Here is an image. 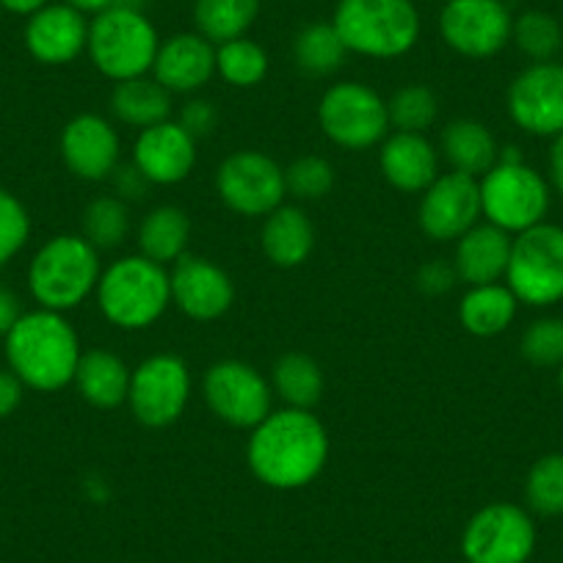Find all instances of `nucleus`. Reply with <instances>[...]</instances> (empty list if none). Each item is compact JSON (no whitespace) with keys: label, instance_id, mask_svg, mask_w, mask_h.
<instances>
[{"label":"nucleus","instance_id":"nucleus-27","mask_svg":"<svg viewBox=\"0 0 563 563\" xmlns=\"http://www.w3.org/2000/svg\"><path fill=\"white\" fill-rule=\"evenodd\" d=\"M517 310L519 301L508 285H475L459 301V323L473 338H497L511 327Z\"/></svg>","mask_w":563,"mask_h":563},{"label":"nucleus","instance_id":"nucleus-37","mask_svg":"<svg viewBox=\"0 0 563 563\" xmlns=\"http://www.w3.org/2000/svg\"><path fill=\"white\" fill-rule=\"evenodd\" d=\"M525 500L541 517L563 514V453H547L525 478Z\"/></svg>","mask_w":563,"mask_h":563},{"label":"nucleus","instance_id":"nucleus-25","mask_svg":"<svg viewBox=\"0 0 563 563\" xmlns=\"http://www.w3.org/2000/svg\"><path fill=\"white\" fill-rule=\"evenodd\" d=\"M130 376H133V371L124 365L122 356L108 349H91L80 356L73 384L86 404L108 411L128 404Z\"/></svg>","mask_w":563,"mask_h":563},{"label":"nucleus","instance_id":"nucleus-3","mask_svg":"<svg viewBox=\"0 0 563 563\" xmlns=\"http://www.w3.org/2000/svg\"><path fill=\"white\" fill-rule=\"evenodd\" d=\"M95 299L108 323L124 332H141L169 310L172 276L166 265L144 254H128L102 268Z\"/></svg>","mask_w":563,"mask_h":563},{"label":"nucleus","instance_id":"nucleus-31","mask_svg":"<svg viewBox=\"0 0 563 563\" xmlns=\"http://www.w3.org/2000/svg\"><path fill=\"white\" fill-rule=\"evenodd\" d=\"M260 18V0H197L194 3V23L197 34L213 45L241 40Z\"/></svg>","mask_w":563,"mask_h":563},{"label":"nucleus","instance_id":"nucleus-11","mask_svg":"<svg viewBox=\"0 0 563 563\" xmlns=\"http://www.w3.org/2000/svg\"><path fill=\"white\" fill-rule=\"evenodd\" d=\"M191 389V371L180 356L155 354L133 367L128 406L144 429H166L183 417Z\"/></svg>","mask_w":563,"mask_h":563},{"label":"nucleus","instance_id":"nucleus-19","mask_svg":"<svg viewBox=\"0 0 563 563\" xmlns=\"http://www.w3.org/2000/svg\"><path fill=\"white\" fill-rule=\"evenodd\" d=\"M133 166L150 186H177L197 166V139L175 119L139 130Z\"/></svg>","mask_w":563,"mask_h":563},{"label":"nucleus","instance_id":"nucleus-44","mask_svg":"<svg viewBox=\"0 0 563 563\" xmlns=\"http://www.w3.org/2000/svg\"><path fill=\"white\" fill-rule=\"evenodd\" d=\"M23 316V307L20 299L9 288H0V338H7L9 329L20 321Z\"/></svg>","mask_w":563,"mask_h":563},{"label":"nucleus","instance_id":"nucleus-40","mask_svg":"<svg viewBox=\"0 0 563 563\" xmlns=\"http://www.w3.org/2000/svg\"><path fill=\"white\" fill-rule=\"evenodd\" d=\"M31 238V216L12 191L0 188V265L18 257Z\"/></svg>","mask_w":563,"mask_h":563},{"label":"nucleus","instance_id":"nucleus-26","mask_svg":"<svg viewBox=\"0 0 563 563\" xmlns=\"http://www.w3.org/2000/svg\"><path fill=\"white\" fill-rule=\"evenodd\" d=\"M440 150L451 172L481 180L500 161V147L492 130L478 119H453L442 130Z\"/></svg>","mask_w":563,"mask_h":563},{"label":"nucleus","instance_id":"nucleus-22","mask_svg":"<svg viewBox=\"0 0 563 563\" xmlns=\"http://www.w3.org/2000/svg\"><path fill=\"white\" fill-rule=\"evenodd\" d=\"M216 75V45L202 34H175L161 42L153 78L172 95H194Z\"/></svg>","mask_w":563,"mask_h":563},{"label":"nucleus","instance_id":"nucleus-12","mask_svg":"<svg viewBox=\"0 0 563 563\" xmlns=\"http://www.w3.org/2000/svg\"><path fill=\"white\" fill-rule=\"evenodd\" d=\"M216 191L232 213L246 219H265L288 197L285 169L257 150H238L227 155L216 172Z\"/></svg>","mask_w":563,"mask_h":563},{"label":"nucleus","instance_id":"nucleus-29","mask_svg":"<svg viewBox=\"0 0 563 563\" xmlns=\"http://www.w3.org/2000/svg\"><path fill=\"white\" fill-rule=\"evenodd\" d=\"M111 111L128 128L147 130L172 119V91H166L153 75L122 80L111 91Z\"/></svg>","mask_w":563,"mask_h":563},{"label":"nucleus","instance_id":"nucleus-34","mask_svg":"<svg viewBox=\"0 0 563 563\" xmlns=\"http://www.w3.org/2000/svg\"><path fill=\"white\" fill-rule=\"evenodd\" d=\"M268 53L249 36L216 45V73L235 89H254L268 75Z\"/></svg>","mask_w":563,"mask_h":563},{"label":"nucleus","instance_id":"nucleus-7","mask_svg":"<svg viewBox=\"0 0 563 563\" xmlns=\"http://www.w3.org/2000/svg\"><path fill=\"white\" fill-rule=\"evenodd\" d=\"M481 213L508 235L541 224L550 210V186L536 169L519 158L517 147H506L500 161L478 180Z\"/></svg>","mask_w":563,"mask_h":563},{"label":"nucleus","instance_id":"nucleus-13","mask_svg":"<svg viewBox=\"0 0 563 563\" xmlns=\"http://www.w3.org/2000/svg\"><path fill=\"white\" fill-rule=\"evenodd\" d=\"M533 550V519L514 503H489L470 517L462 533L467 563H528Z\"/></svg>","mask_w":563,"mask_h":563},{"label":"nucleus","instance_id":"nucleus-38","mask_svg":"<svg viewBox=\"0 0 563 563\" xmlns=\"http://www.w3.org/2000/svg\"><path fill=\"white\" fill-rule=\"evenodd\" d=\"M285 186L290 197L316 202L334 188V169L321 155H301L285 169Z\"/></svg>","mask_w":563,"mask_h":563},{"label":"nucleus","instance_id":"nucleus-20","mask_svg":"<svg viewBox=\"0 0 563 563\" xmlns=\"http://www.w3.org/2000/svg\"><path fill=\"white\" fill-rule=\"evenodd\" d=\"M89 20L67 3H47L25 23V47L45 67H64L86 53Z\"/></svg>","mask_w":563,"mask_h":563},{"label":"nucleus","instance_id":"nucleus-4","mask_svg":"<svg viewBox=\"0 0 563 563\" xmlns=\"http://www.w3.org/2000/svg\"><path fill=\"white\" fill-rule=\"evenodd\" d=\"M102 276L100 252L84 235H53L29 263V290L42 310L69 312L95 296Z\"/></svg>","mask_w":563,"mask_h":563},{"label":"nucleus","instance_id":"nucleus-35","mask_svg":"<svg viewBox=\"0 0 563 563\" xmlns=\"http://www.w3.org/2000/svg\"><path fill=\"white\" fill-rule=\"evenodd\" d=\"M511 42L519 47V53L528 56L533 64L552 62L563 45L561 23H558L552 14L530 9V12H522L514 20Z\"/></svg>","mask_w":563,"mask_h":563},{"label":"nucleus","instance_id":"nucleus-43","mask_svg":"<svg viewBox=\"0 0 563 563\" xmlns=\"http://www.w3.org/2000/svg\"><path fill=\"white\" fill-rule=\"evenodd\" d=\"M25 395V384L9 367H0V420L12 417L20 409Z\"/></svg>","mask_w":563,"mask_h":563},{"label":"nucleus","instance_id":"nucleus-16","mask_svg":"<svg viewBox=\"0 0 563 563\" xmlns=\"http://www.w3.org/2000/svg\"><path fill=\"white\" fill-rule=\"evenodd\" d=\"M481 186L475 177L445 172L420 197L417 224L431 241H459L481 221Z\"/></svg>","mask_w":563,"mask_h":563},{"label":"nucleus","instance_id":"nucleus-48","mask_svg":"<svg viewBox=\"0 0 563 563\" xmlns=\"http://www.w3.org/2000/svg\"><path fill=\"white\" fill-rule=\"evenodd\" d=\"M558 387H561V395H563V362L558 365Z\"/></svg>","mask_w":563,"mask_h":563},{"label":"nucleus","instance_id":"nucleus-6","mask_svg":"<svg viewBox=\"0 0 563 563\" xmlns=\"http://www.w3.org/2000/svg\"><path fill=\"white\" fill-rule=\"evenodd\" d=\"M158 47V31L141 9L111 7L89 23L86 53L97 73L113 84L153 73Z\"/></svg>","mask_w":563,"mask_h":563},{"label":"nucleus","instance_id":"nucleus-14","mask_svg":"<svg viewBox=\"0 0 563 563\" xmlns=\"http://www.w3.org/2000/svg\"><path fill=\"white\" fill-rule=\"evenodd\" d=\"M514 18L503 0H448L440 34L464 58H492L511 42Z\"/></svg>","mask_w":563,"mask_h":563},{"label":"nucleus","instance_id":"nucleus-39","mask_svg":"<svg viewBox=\"0 0 563 563\" xmlns=\"http://www.w3.org/2000/svg\"><path fill=\"white\" fill-rule=\"evenodd\" d=\"M522 356L536 367H558L563 362V318H539L522 334Z\"/></svg>","mask_w":563,"mask_h":563},{"label":"nucleus","instance_id":"nucleus-15","mask_svg":"<svg viewBox=\"0 0 563 563\" xmlns=\"http://www.w3.org/2000/svg\"><path fill=\"white\" fill-rule=\"evenodd\" d=\"M508 113L525 133L555 139L563 133V64H530L508 86Z\"/></svg>","mask_w":563,"mask_h":563},{"label":"nucleus","instance_id":"nucleus-41","mask_svg":"<svg viewBox=\"0 0 563 563\" xmlns=\"http://www.w3.org/2000/svg\"><path fill=\"white\" fill-rule=\"evenodd\" d=\"M177 122H180L194 139H199V135H208L210 130H213L216 108L210 106L208 100H188L186 106H183L180 119H177Z\"/></svg>","mask_w":563,"mask_h":563},{"label":"nucleus","instance_id":"nucleus-8","mask_svg":"<svg viewBox=\"0 0 563 563\" xmlns=\"http://www.w3.org/2000/svg\"><path fill=\"white\" fill-rule=\"evenodd\" d=\"M318 124L334 147L365 153L389 135L387 100L360 80H343L323 91Z\"/></svg>","mask_w":563,"mask_h":563},{"label":"nucleus","instance_id":"nucleus-28","mask_svg":"<svg viewBox=\"0 0 563 563\" xmlns=\"http://www.w3.org/2000/svg\"><path fill=\"white\" fill-rule=\"evenodd\" d=\"M139 254L153 263L175 265L183 254H188L191 241V219L177 205H158L150 210L139 224Z\"/></svg>","mask_w":563,"mask_h":563},{"label":"nucleus","instance_id":"nucleus-42","mask_svg":"<svg viewBox=\"0 0 563 563\" xmlns=\"http://www.w3.org/2000/svg\"><path fill=\"white\" fill-rule=\"evenodd\" d=\"M456 268L445 263H429V265H422L420 274H417V285H420V290H426V294L431 296H442L448 294V290L453 288V282H456Z\"/></svg>","mask_w":563,"mask_h":563},{"label":"nucleus","instance_id":"nucleus-30","mask_svg":"<svg viewBox=\"0 0 563 563\" xmlns=\"http://www.w3.org/2000/svg\"><path fill=\"white\" fill-rule=\"evenodd\" d=\"M323 387H327V378L310 354L290 351L271 367V389L285 400V406H294V409H316L323 398Z\"/></svg>","mask_w":563,"mask_h":563},{"label":"nucleus","instance_id":"nucleus-23","mask_svg":"<svg viewBox=\"0 0 563 563\" xmlns=\"http://www.w3.org/2000/svg\"><path fill=\"white\" fill-rule=\"evenodd\" d=\"M511 243L514 235H508L506 230L489 224V221H484V224L478 221L473 230H467L456 241V252H453L456 276L467 282V288L495 285V282L506 279Z\"/></svg>","mask_w":563,"mask_h":563},{"label":"nucleus","instance_id":"nucleus-47","mask_svg":"<svg viewBox=\"0 0 563 563\" xmlns=\"http://www.w3.org/2000/svg\"><path fill=\"white\" fill-rule=\"evenodd\" d=\"M62 3L78 9L80 14H100L106 12V9H111L117 0H62Z\"/></svg>","mask_w":563,"mask_h":563},{"label":"nucleus","instance_id":"nucleus-21","mask_svg":"<svg viewBox=\"0 0 563 563\" xmlns=\"http://www.w3.org/2000/svg\"><path fill=\"white\" fill-rule=\"evenodd\" d=\"M378 147V169L395 191L422 194L440 177V153L426 133L393 130Z\"/></svg>","mask_w":563,"mask_h":563},{"label":"nucleus","instance_id":"nucleus-17","mask_svg":"<svg viewBox=\"0 0 563 563\" xmlns=\"http://www.w3.org/2000/svg\"><path fill=\"white\" fill-rule=\"evenodd\" d=\"M172 276V305L191 321H219L235 301V285L221 265L183 254L169 271Z\"/></svg>","mask_w":563,"mask_h":563},{"label":"nucleus","instance_id":"nucleus-36","mask_svg":"<svg viewBox=\"0 0 563 563\" xmlns=\"http://www.w3.org/2000/svg\"><path fill=\"white\" fill-rule=\"evenodd\" d=\"M389 128L400 133H426L440 117V100L429 86L409 84L387 100Z\"/></svg>","mask_w":563,"mask_h":563},{"label":"nucleus","instance_id":"nucleus-33","mask_svg":"<svg viewBox=\"0 0 563 563\" xmlns=\"http://www.w3.org/2000/svg\"><path fill=\"white\" fill-rule=\"evenodd\" d=\"M80 235L97 249V252H111L124 243L130 232V210L128 202L113 194H102L95 197L84 208L80 216Z\"/></svg>","mask_w":563,"mask_h":563},{"label":"nucleus","instance_id":"nucleus-32","mask_svg":"<svg viewBox=\"0 0 563 563\" xmlns=\"http://www.w3.org/2000/svg\"><path fill=\"white\" fill-rule=\"evenodd\" d=\"M349 47L340 40L338 29L332 23H312L296 34L294 62L301 73L312 78H327L343 67Z\"/></svg>","mask_w":563,"mask_h":563},{"label":"nucleus","instance_id":"nucleus-24","mask_svg":"<svg viewBox=\"0 0 563 563\" xmlns=\"http://www.w3.org/2000/svg\"><path fill=\"white\" fill-rule=\"evenodd\" d=\"M260 246L276 268H299L316 249V227L299 205H279L265 216Z\"/></svg>","mask_w":563,"mask_h":563},{"label":"nucleus","instance_id":"nucleus-9","mask_svg":"<svg viewBox=\"0 0 563 563\" xmlns=\"http://www.w3.org/2000/svg\"><path fill=\"white\" fill-rule=\"evenodd\" d=\"M506 285L519 305L552 307L563 301V230L555 224L530 227L514 235Z\"/></svg>","mask_w":563,"mask_h":563},{"label":"nucleus","instance_id":"nucleus-10","mask_svg":"<svg viewBox=\"0 0 563 563\" xmlns=\"http://www.w3.org/2000/svg\"><path fill=\"white\" fill-rule=\"evenodd\" d=\"M202 398L221 422L243 431H252L274 411L271 382L241 360L213 362L202 376Z\"/></svg>","mask_w":563,"mask_h":563},{"label":"nucleus","instance_id":"nucleus-49","mask_svg":"<svg viewBox=\"0 0 563 563\" xmlns=\"http://www.w3.org/2000/svg\"><path fill=\"white\" fill-rule=\"evenodd\" d=\"M0 18H3V7H0Z\"/></svg>","mask_w":563,"mask_h":563},{"label":"nucleus","instance_id":"nucleus-2","mask_svg":"<svg viewBox=\"0 0 563 563\" xmlns=\"http://www.w3.org/2000/svg\"><path fill=\"white\" fill-rule=\"evenodd\" d=\"M9 371L34 393H58L75 382L84 356L80 338L64 312L31 310L3 338Z\"/></svg>","mask_w":563,"mask_h":563},{"label":"nucleus","instance_id":"nucleus-18","mask_svg":"<svg viewBox=\"0 0 563 563\" xmlns=\"http://www.w3.org/2000/svg\"><path fill=\"white\" fill-rule=\"evenodd\" d=\"M62 161L78 180L102 183L119 169L122 141L100 113H78L62 130Z\"/></svg>","mask_w":563,"mask_h":563},{"label":"nucleus","instance_id":"nucleus-45","mask_svg":"<svg viewBox=\"0 0 563 563\" xmlns=\"http://www.w3.org/2000/svg\"><path fill=\"white\" fill-rule=\"evenodd\" d=\"M550 177H552V186L558 188V194H563V133L552 139V147H550Z\"/></svg>","mask_w":563,"mask_h":563},{"label":"nucleus","instance_id":"nucleus-46","mask_svg":"<svg viewBox=\"0 0 563 563\" xmlns=\"http://www.w3.org/2000/svg\"><path fill=\"white\" fill-rule=\"evenodd\" d=\"M51 0H0L3 12L20 14V18H31L34 12H40L42 7H47Z\"/></svg>","mask_w":563,"mask_h":563},{"label":"nucleus","instance_id":"nucleus-1","mask_svg":"<svg viewBox=\"0 0 563 563\" xmlns=\"http://www.w3.org/2000/svg\"><path fill=\"white\" fill-rule=\"evenodd\" d=\"M329 431L312 409L282 406L249 431L246 464L254 478L276 492L310 486L327 470Z\"/></svg>","mask_w":563,"mask_h":563},{"label":"nucleus","instance_id":"nucleus-5","mask_svg":"<svg viewBox=\"0 0 563 563\" xmlns=\"http://www.w3.org/2000/svg\"><path fill=\"white\" fill-rule=\"evenodd\" d=\"M332 25L349 53L365 58H400L420 40L415 0H340Z\"/></svg>","mask_w":563,"mask_h":563}]
</instances>
